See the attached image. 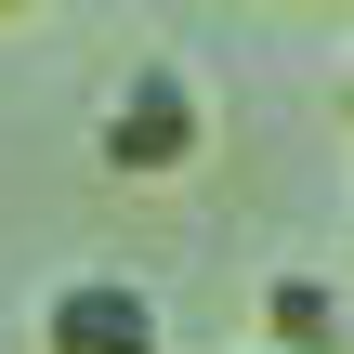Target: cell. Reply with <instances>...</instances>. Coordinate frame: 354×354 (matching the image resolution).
<instances>
[{"mask_svg": "<svg viewBox=\"0 0 354 354\" xmlns=\"http://www.w3.org/2000/svg\"><path fill=\"white\" fill-rule=\"evenodd\" d=\"M92 158H105L118 184L197 171V158H210V92H197V66H171V53L118 66V92H105V118H92Z\"/></svg>", "mask_w": 354, "mask_h": 354, "instance_id": "6da1fadb", "label": "cell"}, {"mask_svg": "<svg viewBox=\"0 0 354 354\" xmlns=\"http://www.w3.org/2000/svg\"><path fill=\"white\" fill-rule=\"evenodd\" d=\"M39 354H171V315L145 276H66L39 302Z\"/></svg>", "mask_w": 354, "mask_h": 354, "instance_id": "7a4b0ae2", "label": "cell"}, {"mask_svg": "<svg viewBox=\"0 0 354 354\" xmlns=\"http://www.w3.org/2000/svg\"><path fill=\"white\" fill-rule=\"evenodd\" d=\"M250 315H263V354H354V289L315 263H276Z\"/></svg>", "mask_w": 354, "mask_h": 354, "instance_id": "3957f363", "label": "cell"}, {"mask_svg": "<svg viewBox=\"0 0 354 354\" xmlns=\"http://www.w3.org/2000/svg\"><path fill=\"white\" fill-rule=\"evenodd\" d=\"M39 13H53V0H0V26H39Z\"/></svg>", "mask_w": 354, "mask_h": 354, "instance_id": "277c9868", "label": "cell"}, {"mask_svg": "<svg viewBox=\"0 0 354 354\" xmlns=\"http://www.w3.org/2000/svg\"><path fill=\"white\" fill-rule=\"evenodd\" d=\"M342 131H354V66H342Z\"/></svg>", "mask_w": 354, "mask_h": 354, "instance_id": "5b68a950", "label": "cell"}, {"mask_svg": "<svg viewBox=\"0 0 354 354\" xmlns=\"http://www.w3.org/2000/svg\"><path fill=\"white\" fill-rule=\"evenodd\" d=\"M328 13H354V0H328Z\"/></svg>", "mask_w": 354, "mask_h": 354, "instance_id": "8992f818", "label": "cell"}]
</instances>
